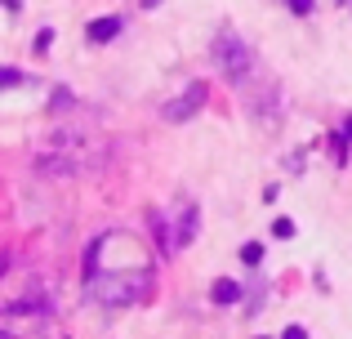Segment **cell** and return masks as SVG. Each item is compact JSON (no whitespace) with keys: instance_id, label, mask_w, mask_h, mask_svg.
Listing matches in <instances>:
<instances>
[{"instance_id":"13","label":"cell","mask_w":352,"mask_h":339,"mask_svg":"<svg viewBox=\"0 0 352 339\" xmlns=\"http://www.w3.org/2000/svg\"><path fill=\"white\" fill-rule=\"evenodd\" d=\"M344 139L352 143V116H348V121H344Z\"/></svg>"},{"instance_id":"6","label":"cell","mask_w":352,"mask_h":339,"mask_svg":"<svg viewBox=\"0 0 352 339\" xmlns=\"http://www.w3.org/2000/svg\"><path fill=\"white\" fill-rule=\"evenodd\" d=\"M210 295H214V304H236V299H241V286H236L232 277H219Z\"/></svg>"},{"instance_id":"3","label":"cell","mask_w":352,"mask_h":339,"mask_svg":"<svg viewBox=\"0 0 352 339\" xmlns=\"http://www.w3.org/2000/svg\"><path fill=\"white\" fill-rule=\"evenodd\" d=\"M201 107H206V85H188L179 98H170V103L161 107V116L165 121H192Z\"/></svg>"},{"instance_id":"14","label":"cell","mask_w":352,"mask_h":339,"mask_svg":"<svg viewBox=\"0 0 352 339\" xmlns=\"http://www.w3.org/2000/svg\"><path fill=\"white\" fill-rule=\"evenodd\" d=\"M156 5H161V0H143V9H156Z\"/></svg>"},{"instance_id":"10","label":"cell","mask_w":352,"mask_h":339,"mask_svg":"<svg viewBox=\"0 0 352 339\" xmlns=\"http://www.w3.org/2000/svg\"><path fill=\"white\" fill-rule=\"evenodd\" d=\"M285 5H290V14H312V5H317V0H285Z\"/></svg>"},{"instance_id":"9","label":"cell","mask_w":352,"mask_h":339,"mask_svg":"<svg viewBox=\"0 0 352 339\" xmlns=\"http://www.w3.org/2000/svg\"><path fill=\"white\" fill-rule=\"evenodd\" d=\"M54 45V27H41V32H36V54H45Z\"/></svg>"},{"instance_id":"16","label":"cell","mask_w":352,"mask_h":339,"mask_svg":"<svg viewBox=\"0 0 352 339\" xmlns=\"http://www.w3.org/2000/svg\"><path fill=\"white\" fill-rule=\"evenodd\" d=\"M258 339H263V335H258Z\"/></svg>"},{"instance_id":"15","label":"cell","mask_w":352,"mask_h":339,"mask_svg":"<svg viewBox=\"0 0 352 339\" xmlns=\"http://www.w3.org/2000/svg\"><path fill=\"white\" fill-rule=\"evenodd\" d=\"M0 339H14V335H9V331H0Z\"/></svg>"},{"instance_id":"11","label":"cell","mask_w":352,"mask_h":339,"mask_svg":"<svg viewBox=\"0 0 352 339\" xmlns=\"http://www.w3.org/2000/svg\"><path fill=\"white\" fill-rule=\"evenodd\" d=\"M18 80H23V72H18V67H5V72H0V85H18Z\"/></svg>"},{"instance_id":"2","label":"cell","mask_w":352,"mask_h":339,"mask_svg":"<svg viewBox=\"0 0 352 339\" xmlns=\"http://www.w3.org/2000/svg\"><path fill=\"white\" fill-rule=\"evenodd\" d=\"M210 54H214V67L223 72L228 80H241V76L250 72V45L241 41V36L232 32V27L214 36V50H210Z\"/></svg>"},{"instance_id":"5","label":"cell","mask_w":352,"mask_h":339,"mask_svg":"<svg viewBox=\"0 0 352 339\" xmlns=\"http://www.w3.org/2000/svg\"><path fill=\"white\" fill-rule=\"evenodd\" d=\"M120 27H125V23H120L116 14H112V18H94V23L85 27V36H89V41H94V45H107V41H112V36H120Z\"/></svg>"},{"instance_id":"12","label":"cell","mask_w":352,"mask_h":339,"mask_svg":"<svg viewBox=\"0 0 352 339\" xmlns=\"http://www.w3.org/2000/svg\"><path fill=\"white\" fill-rule=\"evenodd\" d=\"M281 339H308V331H303V326H285Z\"/></svg>"},{"instance_id":"8","label":"cell","mask_w":352,"mask_h":339,"mask_svg":"<svg viewBox=\"0 0 352 339\" xmlns=\"http://www.w3.org/2000/svg\"><path fill=\"white\" fill-rule=\"evenodd\" d=\"M272 232L281 237V241H290L294 237V219H272Z\"/></svg>"},{"instance_id":"4","label":"cell","mask_w":352,"mask_h":339,"mask_svg":"<svg viewBox=\"0 0 352 339\" xmlns=\"http://www.w3.org/2000/svg\"><path fill=\"white\" fill-rule=\"evenodd\" d=\"M197 237V210H183L179 219H174V232H170V250H183V245Z\"/></svg>"},{"instance_id":"7","label":"cell","mask_w":352,"mask_h":339,"mask_svg":"<svg viewBox=\"0 0 352 339\" xmlns=\"http://www.w3.org/2000/svg\"><path fill=\"white\" fill-rule=\"evenodd\" d=\"M258 259H263V245H258V241H245V245H241V263H250V268H254Z\"/></svg>"},{"instance_id":"1","label":"cell","mask_w":352,"mask_h":339,"mask_svg":"<svg viewBox=\"0 0 352 339\" xmlns=\"http://www.w3.org/2000/svg\"><path fill=\"white\" fill-rule=\"evenodd\" d=\"M147 295V272H107V277H89V299L94 304H134Z\"/></svg>"}]
</instances>
